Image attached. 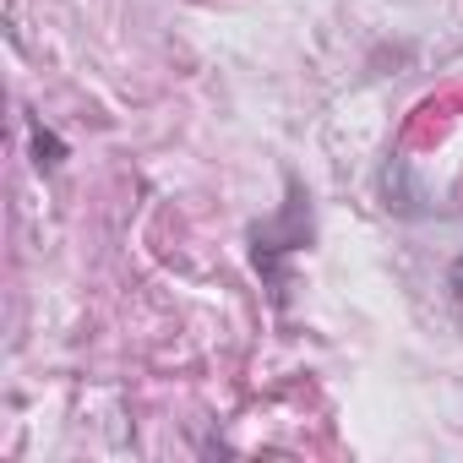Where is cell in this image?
<instances>
[{"instance_id":"obj_1","label":"cell","mask_w":463,"mask_h":463,"mask_svg":"<svg viewBox=\"0 0 463 463\" xmlns=\"http://www.w3.org/2000/svg\"><path fill=\"white\" fill-rule=\"evenodd\" d=\"M251 241H257V268H262L268 279H279V257H284V251H300V246L311 241V207H306V196H300V180H289V207H284V218L251 229Z\"/></svg>"},{"instance_id":"obj_2","label":"cell","mask_w":463,"mask_h":463,"mask_svg":"<svg viewBox=\"0 0 463 463\" xmlns=\"http://www.w3.org/2000/svg\"><path fill=\"white\" fill-rule=\"evenodd\" d=\"M376 185H382V202H387V213H398V218H425V213H430V196H425V185L414 180L409 158H398V153H392V158L382 164Z\"/></svg>"},{"instance_id":"obj_3","label":"cell","mask_w":463,"mask_h":463,"mask_svg":"<svg viewBox=\"0 0 463 463\" xmlns=\"http://www.w3.org/2000/svg\"><path fill=\"white\" fill-rule=\"evenodd\" d=\"M33 164H39L44 175H55V169L66 164V142H61L50 126H39V120H33Z\"/></svg>"},{"instance_id":"obj_4","label":"cell","mask_w":463,"mask_h":463,"mask_svg":"<svg viewBox=\"0 0 463 463\" xmlns=\"http://www.w3.org/2000/svg\"><path fill=\"white\" fill-rule=\"evenodd\" d=\"M447 284H452V295H463V257L452 262V273H447Z\"/></svg>"}]
</instances>
